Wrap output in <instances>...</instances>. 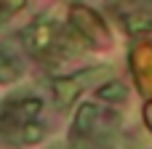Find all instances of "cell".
Wrapping results in <instances>:
<instances>
[{"instance_id": "cell-8", "label": "cell", "mask_w": 152, "mask_h": 149, "mask_svg": "<svg viewBox=\"0 0 152 149\" xmlns=\"http://www.w3.org/2000/svg\"><path fill=\"white\" fill-rule=\"evenodd\" d=\"M69 149H91V144H88V139H83V136H75V139L69 141Z\"/></svg>"}, {"instance_id": "cell-6", "label": "cell", "mask_w": 152, "mask_h": 149, "mask_svg": "<svg viewBox=\"0 0 152 149\" xmlns=\"http://www.w3.org/2000/svg\"><path fill=\"white\" fill-rule=\"evenodd\" d=\"M19 75H21L19 64L13 59H8L5 53H0V83H13Z\"/></svg>"}, {"instance_id": "cell-1", "label": "cell", "mask_w": 152, "mask_h": 149, "mask_svg": "<svg viewBox=\"0 0 152 149\" xmlns=\"http://www.w3.org/2000/svg\"><path fill=\"white\" fill-rule=\"evenodd\" d=\"M53 37H56V29H53V24H45V21H37V24L29 27V32L24 35V40H27V45H29L32 53L48 51L51 43H53Z\"/></svg>"}, {"instance_id": "cell-2", "label": "cell", "mask_w": 152, "mask_h": 149, "mask_svg": "<svg viewBox=\"0 0 152 149\" xmlns=\"http://www.w3.org/2000/svg\"><path fill=\"white\" fill-rule=\"evenodd\" d=\"M80 83H77V77H61V80H56L53 83V91H56V101H59V107H69L72 101H75V96L80 93Z\"/></svg>"}, {"instance_id": "cell-7", "label": "cell", "mask_w": 152, "mask_h": 149, "mask_svg": "<svg viewBox=\"0 0 152 149\" xmlns=\"http://www.w3.org/2000/svg\"><path fill=\"white\" fill-rule=\"evenodd\" d=\"M126 29H128V32H147V29H152V16L150 13L126 16Z\"/></svg>"}, {"instance_id": "cell-5", "label": "cell", "mask_w": 152, "mask_h": 149, "mask_svg": "<svg viewBox=\"0 0 152 149\" xmlns=\"http://www.w3.org/2000/svg\"><path fill=\"white\" fill-rule=\"evenodd\" d=\"M99 96L104 99V101H115V104H120V101H126V85L123 83H104L102 88H99Z\"/></svg>"}, {"instance_id": "cell-3", "label": "cell", "mask_w": 152, "mask_h": 149, "mask_svg": "<svg viewBox=\"0 0 152 149\" xmlns=\"http://www.w3.org/2000/svg\"><path fill=\"white\" fill-rule=\"evenodd\" d=\"M96 117H99V109L94 104H83L80 112H77V117H75V136H83L86 139V133H91Z\"/></svg>"}, {"instance_id": "cell-4", "label": "cell", "mask_w": 152, "mask_h": 149, "mask_svg": "<svg viewBox=\"0 0 152 149\" xmlns=\"http://www.w3.org/2000/svg\"><path fill=\"white\" fill-rule=\"evenodd\" d=\"M43 136H45V128L40 125V123H24L21 128H19V141L21 144H37V141H43Z\"/></svg>"}]
</instances>
